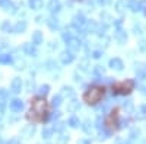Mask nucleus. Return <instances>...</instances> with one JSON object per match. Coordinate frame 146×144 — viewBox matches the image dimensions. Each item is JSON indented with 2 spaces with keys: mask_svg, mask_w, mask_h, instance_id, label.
Returning a JSON list of instances; mask_svg holds the SVG:
<instances>
[{
  "mask_svg": "<svg viewBox=\"0 0 146 144\" xmlns=\"http://www.w3.org/2000/svg\"><path fill=\"white\" fill-rule=\"evenodd\" d=\"M96 28H98V25L94 20H86V23H85V31L86 32H96Z\"/></svg>",
  "mask_w": 146,
  "mask_h": 144,
  "instance_id": "nucleus-19",
  "label": "nucleus"
},
{
  "mask_svg": "<svg viewBox=\"0 0 146 144\" xmlns=\"http://www.w3.org/2000/svg\"><path fill=\"white\" fill-rule=\"evenodd\" d=\"M102 55H104V53H102L101 50H95V51L92 53V57H94V58H101Z\"/></svg>",
  "mask_w": 146,
  "mask_h": 144,
  "instance_id": "nucleus-47",
  "label": "nucleus"
},
{
  "mask_svg": "<svg viewBox=\"0 0 146 144\" xmlns=\"http://www.w3.org/2000/svg\"><path fill=\"white\" fill-rule=\"evenodd\" d=\"M6 99H7V92L5 89H0V106H5Z\"/></svg>",
  "mask_w": 146,
  "mask_h": 144,
  "instance_id": "nucleus-35",
  "label": "nucleus"
},
{
  "mask_svg": "<svg viewBox=\"0 0 146 144\" xmlns=\"http://www.w3.org/2000/svg\"><path fill=\"white\" fill-rule=\"evenodd\" d=\"M3 112H5V108H3V106H0V116L3 115Z\"/></svg>",
  "mask_w": 146,
  "mask_h": 144,
  "instance_id": "nucleus-57",
  "label": "nucleus"
},
{
  "mask_svg": "<svg viewBox=\"0 0 146 144\" xmlns=\"http://www.w3.org/2000/svg\"><path fill=\"white\" fill-rule=\"evenodd\" d=\"M101 19H102V23H107L111 20V16H110V13H107V12H102L101 13Z\"/></svg>",
  "mask_w": 146,
  "mask_h": 144,
  "instance_id": "nucleus-40",
  "label": "nucleus"
},
{
  "mask_svg": "<svg viewBox=\"0 0 146 144\" xmlns=\"http://www.w3.org/2000/svg\"><path fill=\"white\" fill-rule=\"evenodd\" d=\"M107 0H88V5L94 6V5H105Z\"/></svg>",
  "mask_w": 146,
  "mask_h": 144,
  "instance_id": "nucleus-43",
  "label": "nucleus"
},
{
  "mask_svg": "<svg viewBox=\"0 0 146 144\" xmlns=\"http://www.w3.org/2000/svg\"><path fill=\"white\" fill-rule=\"evenodd\" d=\"M56 68H57V63L54 61V60H48V61L45 63V70L53 71V70H56Z\"/></svg>",
  "mask_w": 146,
  "mask_h": 144,
  "instance_id": "nucleus-30",
  "label": "nucleus"
},
{
  "mask_svg": "<svg viewBox=\"0 0 146 144\" xmlns=\"http://www.w3.org/2000/svg\"><path fill=\"white\" fill-rule=\"evenodd\" d=\"M10 89H12L13 93H19L21 92V89H22V80H21V77H15L13 80H12Z\"/></svg>",
  "mask_w": 146,
  "mask_h": 144,
  "instance_id": "nucleus-10",
  "label": "nucleus"
},
{
  "mask_svg": "<svg viewBox=\"0 0 146 144\" xmlns=\"http://www.w3.org/2000/svg\"><path fill=\"white\" fill-rule=\"evenodd\" d=\"M32 111L35 112V114H38V115H41V114H44V111H45V101L44 99H35L34 102H32Z\"/></svg>",
  "mask_w": 146,
  "mask_h": 144,
  "instance_id": "nucleus-3",
  "label": "nucleus"
},
{
  "mask_svg": "<svg viewBox=\"0 0 146 144\" xmlns=\"http://www.w3.org/2000/svg\"><path fill=\"white\" fill-rule=\"evenodd\" d=\"M27 26H28V23H27V20H19L16 25L13 26V31L15 34H21V32H25V29H27Z\"/></svg>",
  "mask_w": 146,
  "mask_h": 144,
  "instance_id": "nucleus-13",
  "label": "nucleus"
},
{
  "mask_svg": "<svg viewBox=\"0 0 146 144\" xmlns=\"http://www.w3.org/2000/svg\"><path fill=\"white\" fill-rule=\"evenodd\" d=\"M7 144H18V140H12V141H9Z\"/></svg>",
  "mask_w": 146,
  "mask_h": 144,
  "instance_id": "nucleus-58",
  "label": "nucleus"
},
{
  "mask_svg": "<svg viewBox=\"0 0 146 144\" xmlns=\"http://www.w3.org/2000/svg\"><path fill=\"white\" fill-rule=\"evenodd\" d=\"M23 51H25L28 55H32V57L36 55V50H35V47L32 44H25L23 45Z\"/></svg>",
  "mask_w": 146,
  "mask_h": 144,
  "instance_id": "nucleus-20",
  "label": "nucleus"
},
{
  "mask_svg": "<svg viewBox=\"0 0 146 144\" xmlns=\"http://www.w3.org/2000/svg\"><path fill=\"white\" fill-rule=\"evenodd\" d=\"M62 101H63L62 95H56L54 98H53V101H51V105H53L54 108H58L60 105H62Z\"/></svg>",
  "mask_w": 146,
  "mask_h": 144,
  "instance_id": "nucleus-31",
  "label": "nucleus"
},
{
  "mask_svg": "<svg viewBox=\"0 0 146 144\" xmlns=\"http://www.w3.org/2000/svg\"><path fill=\"white\" fill-rule=\"evenodd\" d=\"M57 47H58V44L53 41V42H50V45H48V50H51V51L53 50H57Z\"/></svg>",
  "mask_w": 146,
  "mask_h": 144,
  "instance_id": "nucleus-50",
  "label": "nucleus"
},
{
  "mask_svg": "<svg viewBox=\"0 0 146 144\" xmlns=\"http://www.w3.org/2000/svg\"><path fill=\"white\" fill-rule=\"evenodd\" d=\"M146 116V105H142L140 108H139V115H136V118L137 119H142V118H145Z\"/></svg>",
  "mask_w": 146,
  "mask_h": 144,
  "instance_id": "nucleus-39",
  "label": "nucleus"
},
{
  "mask_svg": "<svg viewBox=\"0 0 146 144\" xmlns=\"http://www.w3.org/2000/svg\"><path fill=\"white\" fill-rule=\"evenodd\" d=\"M95 124H96V128H98V130H104V121H102V118H101V116L96 118Z\"/></svg>",
  "mask_w": 146,
  "mask_h": 144,
  "instance_id": "nucleus-41",
  "label": "nucleus"
},
{
  "mask_svg": "<svg viewBox=\"0 0 146 144\" xmlns=\"http://www.w3.org/2000/svg\"><path fill=\"white\" fill-rule=\"evenodd\" d=\"M85 23H86V19H85V16L82 13L75 15V18H73V26H75L78 31H80V29L85 28Z\"/></svg>",
  "mask_w": 146,
  "mask_h": 144,
  "instance_id": "nucleus-4",
  "label": "nucleus"
},
{
  "mask_svg": "<svg viewBox=\"0 0 146 144\" xmlns=\"http://www.w3.org/2000/svg\"><path fill=\"white\" fill-rule=\"evenodd\" d=\"M110 67H111L113 70L121 71V70H123V67H124V64H123V60L118 58V57L111 58V60H110Z\"/></svg>",
  "mask_w": 146,
  "mask_h": 144,
  "instance_id": "nucleus-6",
  "label": "nucleus"
},
{
  "mask_svg": "<svg viewBox=\"0 0 146 144\" xmlns=\"http://www.w3.org/2000/svg\"><path fill=\"white\" fill-rule=\"evenodd\" d=\"M80 80H82V77L78 76V73H75V82H80Z\"/></svg>",
  "mask_w": 146,
  "mask_h": 144,
  "instance_id": "nucleus-55",
  "label": "nucleus"
},
{
  "mask_svg": "<svg viewBox=\"0 0 146 144\" xmlns=\"http://www.w3.org/2000/svg\"><path fill=\"white\" fill-rule=\"evenodd\" d=\"M110 137V133H107V131L101 130V133H100V140H107Z\"/></svg>",
  "mask_w": 146,
  "mask_h": 144,
  "instance_id": "nucleus-48",
  "label": "nucleus"
},
{
  "mask_svg": "<svg viewBox=\"0 0 146 144\" xmlns=\"http://www.w3.org/2000/svg\"><path fill=\"white\" fill-rule=\"evenodd\" d=\"M120 124H121V125H120V128H124V127H127V121H124V119H123V121H121Z\"/></svg>",
  "mask_w": 146,
  "mask_h": 144,
  "instance_id": "nucleus-53",
  "label": "nucleus"
},
{
  "mask_svg": "<svg viewBox=\"0 0 146 144\" xmlns=\"http://www.w3.org/2000/svg\"><path fill=\"white\" fill-rule=\"evenodd\" d=\"M73 96H75V90H73L70 86H63L62 87V98H70V99H73Z\"/></svg>",
  "mask_w": 146,
  "mask_h": 144,
  "instance_id": "nucleus-15",
  "label": "nucleus"
},
{
  "mask_svg": "<svg viewBox=\"0 0 146 144\" xmlns=\"http://www.w3.org/2000/svg\"><path fill=\"white\" fill-rule=\"evenodd\" d=\"M34 133H35V128H34L32 125H29V127H27L25 130L22 131V135L25 137V138H29V137L34 135Z\"/></svg>",
  "mask_w": 146,
  "mask_h": 144,
  "instance_id": "nucleus-23",
  "label": "nucleus"
},
{
  "mask_svg": "<svg viewBox=\"0 0 146 144\" xmlns=\"http://www.w3.org/2000/svg\"><path fill=\"white\" fill-rule=\"evenodd\" d=\"M114 38H115V41H117L120 45H123V44H126V41H127V34H126L124 29L118 28V29L115 31V34H114Z\"/></svg>",
  "mask_w": 146,
  "mask_h": 144,
  "instance_id": "nucleus-5",
  "label": "nucleus"
},
{
  "mask_svg": "<svg viewBox=\"0 0 146 144\" xmlns=\"http://www.w3.org/2000/svg\"><path fill=\"white\" fill-rule=\"evenodd\" d=\"M79 144H89V141L88 140H82V141H79Z\"/></svg>",
  "mask_w": 146,
  "mask_h": 144,
  "instance_id": "nucleus-56",
  "label": "nucleus"
},
{
  "mask_svg": "<svg viewBox=\"0 0 146 144\" xmlns=\"http://www.w3.org/2000/svg\"><path fill=\"white\" fill-rule=\"evenodd\" d=\"M126 7V0H117V3H115V10L118 12V13H121V12L124 10Z\"/></svg>",
  "mask_w": 146,
  "mask_h": 144,
  "instance_id": "nucleus-32",
  "label": "nucleus"
},
{
  "mask_svg": "<svg viewBox=\"0 0 146 144\" xmlns=\"http://www.w3.org/2000/svg\"><path fill=\"white\" fill-rule=\"evenodd\" d=\"M140 92H142L143 95H146V83H145V85H143V86L140 87Z\"/></svg>",
  "mask_w": 146,
  "mask_h": 144,
  "instance_id": "nucleus-54",
  "label": "nucleus"
},
{
  "mask_svg": "<svg viewBox=\"0 0 146 144\" xmlns=\"http://www.w3.org/2000/svg\"><path fill=\"white\" fill-rule=\"evenodd\" d=\"M62 38H63V41H64L66 44H69V42L73 39V35H72V32H70V31H67V29H66V31L62 34Z\"/></svg>",
  "mask_w": 146,
  "mask_h": 144,
  "instance_id": "nucleus-29",
  "label": "nucleus"
},
{
  "mask_svg": "<svg viewBox=\"0 0 146 144\" xmlns=\"http://www.w3.org/2000/svg\"><path fill=\"white\" fill-rule=\"evenodd\" d=\"M102 98V90L100 87H91L86 93H85V102H88L89 105L100 102Z\"/></svg>",
  "mask_w": 146,
  "mask_h": 144,
  "instance_id": "nucleus-1",
  "label": "nucleus"
},
{
  "mask_svg": "<svg viewBox=\"0 0 146 144\" xmlns=\"http://www.w3.org/2000/svg\"><path fill=\"white\" fill-rule=\"evenodd\" d=\"M69 125L72 127V128H78L79 125H80V121H79V118L78 116H70V119H69Z\"/></svg>",
  "mask_w": 146,
  "mask_h": 144,
  "instance_id": "nucleus-26",
  "label": "nucleus"
},
{
  "mask_svg": "<svg viewBox=\"0 0 146 144\" xmlns=\"http://www.w3.org/2000/svg\"><path fill=\"white\" fill-rule=\"evenodd\" d=\"M79 70H82V71H88V70H89L88 60H82V61L79 63Z\"/></svg>",
  "mask_w": 146,
  "mask_h": 144,
  "instance_id": "nucleus-37",
  "label": "nucleus"
},
{
  "mask_svg": "<svg viewBox=\"0 0 146 144\" xmlns=\"http://www.w3.org/2000/svg\"><path fill=\"white\" fill-rule=\"evenodd\" d=\"M35 20H36V23H41V22L44 20V16H36V18H35Z\"/></svg>",
  "mask_w": 146,
  "mask_h": 144,
  "instance_id": "nucleus-51",
  "label": "nucleus"
},
{
  "mask_svg": "<svg viewBox=\"0 0 146 144\" xmlns=\"http://www.w3.org/2000/svg\"><path fill=\"white\" fill-rule=\"evenodd\" d=\"M120 87H121V92H130V90H131V87H133V82H130V80L123 82Z\"/></svg>",
  "mask_w": 146,
  "mask_h": 144,
  "instance_id": "nucleus-25",
  "label": "nucleus"
},
{
  "mask_svg": "<svg viewBox=\"0 0 146 144\" xmlns=\"http://www.w3.org/2000/svg\"><path fill=\"white\" fill-rule=\"evenodd\" d=\"M73 58H75V55H73L72 53L69 51H63L62 54H60V61H62L63 64H69L73 61Z\"/></svg>",
  "mask_w": 146,
  "mask_h": 144,
  "instance_id": "nucleus-11",
  "label": "nucleus"
},
{
  "mask_svg": "<svg viewBox=\"0 0 146 144\" xmlns=\"http://www.w3.org/2000/svg\"><path fill=\"white\" fill-rule=\"evenodd\" d=\"M12 63V55L10 54H0V64H9Z\"/></svg>",
  "mask_w": 146,
  "mask_h": 144,
  "instance_id": "nucleus-28",
  "label": "nucleus"
},
{
  "mask_svg": "<svg viewBox=\"0 0 146 144\" xmlns=\"http://www.w3.org/2000/svg\"><path fill=\"white\" fill-rule=\"evenodd\" d=\"M47 25L50 26V29L56 31V29H58V28H60V22H58V19H57V18L51 16V18H48V19H47Z\"/></svg>",
  "mask_w": 146,
  "mask_h": 144,
  "instance_id": "nucleus-16",
  "label": "nucleus"
},
{
  "mask_svg": "<svg viewBox=\"0 0 146 144\" xmlns=\"http://www.w3.org/2000/svg\"><path fill=\"white\" fill-rule=\"evenodd\" d=\"M64 125H66L64 122H58V124H57V125H56L53 130H54V131H56V130H57V131H63V130H64Z\"/></svg>",
  "mask_w": 146,
  "mask_h": 144,
  "instance_id": "nucleus-49",
  "label": "nucleus"
},
{
  "mask_svg": "<svg viewBox=\"0 0 146 144\" xmlns=\"http://www.w3.org/2000/svg\"><path fill=\"white\" fill-rule=\"evenodd\" d=\"M67 141H69V135H60L57 143H58V144H66Z\"/></svg>",
  "mask_w": 146,
  "mask_h": 144,
  "instance_id": "nucleus-45",
  "label": "nucleus"
},
{
  "mask_svg": "<svg viewBox=\"0 0 146 144\" xmlns=\"http://www.w3.org/2000/svg\"><path fill=\"white\" fill-rule=\"evenodd\" d=\"M42 34L40 32V31H35L34 34H32V44L34 45H40V44H42Z\"/></svg>",
  "mask_w": 146,
  "mask_h": 144,
  "instance_id": "nucleus-17",
  "label": "nucleus"
},
{
  "mask_svg": "<svg viewBox=\"0 0 146 144\" xmlns=\"http://www.w3.org/2000/svg\"><path fill=\"white\" fill-rule=\"evenodd\" d=\"M10 109L13 112H21L23 109V102L21 99H13L10 102Z\"/></svg>",
  "mask_w": 146,
  "mask_h": 144,
  "instance_id": "nucleus-12",
  "label": "nucleus"
},
{
  "mask_svg": "<svg viewBox=\"0 0 146 144\" xmlns=\"http://www.w3.org/2000/svg\"><path fill=\"white\" fill-rule=\"evenodd\" d=\"M48 92H50V86L48 85H42V86L38 87V95L40 96H45V95H48Z\"/></svg>",
  "mask_w": 146,
  "mask_h": 144,
  "instance_id": "nucleus-33",
  "label": "nucleus"
},
{
  "mask_svg": "<svg viewBox=\"0 0 146 144\" xmlns=\"http://www.w3.org/2000/svg\"><path fill=\"white\" fill-rule=\"evenodd\" d=\"M135 71L137 73V76H139L142 80L146 77V71H145V68H143V64H142V63H136V64H135Z\"/></svg>",
  "mask_w": 146,
  "mask_h": 144,
  "instance_id": "nucleus-18",
  "label": "nucleus"
},
{
  "mask_svg": "<svg viewBox=\"0 0 146 144\" xmlns=\"http://www.w3.org/2000/svg\"><path fill=\"white\" fill-rule=\"evenodd\" d=\"M92 125H94V124H92V122L89 121V119H86V121L83 122L82 128H83V131H85V133H86V134H91V133H92V128H94Z\"/></svg>",
  "mask_w": 146,
  "mask_h": 144,
  "instance_id": "nucleus-24",
  "label": "nucleus"
},
{
  "mask_svg": "<svg viewBox=\"0 0 146 144\" xmlns=\"http://www.w3.org/2000/svg\"><path fill=\"white\" fill-rule=\"evenodd\" d=\"M0 6H2L5 10L10 12V13H15L16 12V6L10 2V0H0Z\"/></svg>",
  "mask_w": 146,
  "mask_h": 144,
  "instance_id": "nucleus-9",
  "label": "nucleus"
},
{
  "mask_svg": "<svg viewBox=\"0 0 146 144\" xmlns=\"http://www.w3.org/2000/svg\"><path fill=\"white\" fill-rule=\"evenodd\" d=\"M139 51H140V53H145V51H146V41H145V39H142V41L139 42Z\"/></svg>",
  "mask_w": 146,
  "mask_h": 144,
  "instance_id": "nucleus-46",
  "label": "nucleus"
},
{
  "mask_svg": "<svg viewBox=\"0 0 146 144\" xmlns=\"http://www.w3.org/2000/svg\"><path fill=\"white\" fill-rule=\"evenodd\" d=\"M105 73V68H104V66H95V68H94V74H96V76H101V74H104Z\"/></svg>",
  "mask_w": 146,
  "mask_h": 144,
  "instance_id": "nucleus-38",
  "label": "nucleus"
},
{
  "mask_svg": "<svg viewBox=\"0 0 146 144\" xmlns=\"http://www.w3.org/2000/svg\"><path fill=\"white\" fill-rule=\"evenodd\" d=\"M53 133H54V130H53V128H50V127H45V128L42 130V138H45V140L51 138Z\"/></svg>",
  "mask_w": 146,
  "mask_h": 144,
  "instance_id": "nucleus-27",
  "label": "nucleus"
},
{
  "mask_svg": "<svg viewBox=\"0 0 146 144\" xmlns=\"http://www.w3.org/2000/svg\"><path fill=\"white\" fill-rule=\"evenodd\" d=\"M29 7L32 10H38L42 7V0H29Z\"/></svg>",
  "mask_w": 146,
  "mask_h": 144,
  "instance_id": "nucleus-22",
  "label": "nucleus"
},
{
  "mask_svg": "<svg viewBox=\"0 0 146 144\" xmlns=\"http://www.w3.org/2000/svg\"><path fill=\"white\" fill-rule=\"evenodd\" d=\"M131 31H133V34H136V35H142L143 34V25L140 22H135L133 26H131Z\"/></svg>",
  "mask_w": 146,
  "mask_h": 144,
  "instance_id": "nucleus-21",
  "label": "nucleus"
},
{
  "mask_svg": "<svg viewBox=\"0 0 146 144\" xmlns=\"http://www.w3.org/2000/svg\"><path fill=\"white\" fill-rule=\"evenodd\" d=\"M107 29H108V25H107V23H101V25L96 28V34H98V35H102V37H104L105 32H107Z\"/></svg>",
  "mask_w": 146,
  "mask_h": 144,
  "instance_id": "nucleus-34",
  "label": "nucleus"
},
{
  "mask_svg": "<svg viewBox=\"0 0 146 144\" xmlns=\"http://www.w3.org/2000/svg\"><path fill=\"white\" fill-rule=\"evenodd\" d=\"M79 48H80V41L76 39V38H73V39L67 44V50H69V53H72V54L78 53V51H79Z\"/></svg>",
  "mask_w": 146,
  "mask_h": 144,
  "instance_id": "nucleus-8",
  "label": "nucleus"
},
{
  "mask_svg": "<svg viewBox=\"0 0 146 144\" xmlns=\"http://www.w3.org/2000/svg\"><path fill=\"white\" fill-rule=\"evenodd\" d=\"M5 48H7V44L6 42H0V51L5 50Z\"/></svg>",
  "mask_w": 146,
  "mask_h": 144,
  "instance_id": "nucleus-52",
  "label": "nucleus"
},
{
  "mask_svg": "<svg viewBox=\"0 0 146 144\" xmlns=\"http://www.w3.org/2000/svg\"><path fill=\"white\" fill-rule=\"evenodd\" d=\"M79 108H80V103L75 98H73L70 102H67V111L69 112H76V111H79Z\"/></svg>",
  "mask_w": 146,
  "mask_h": 144,
  "instance_id": "nucleus-14",
  "label": "nucleus"
},
{
  "mask_svg": "<svg viewBox=\"0 0 146 144\" xmlns=\"http://www.w3.org/2000/svg\"><path fill=\"white\" fill-rule=\"evenodd\" d=\"M48 10H50L51 13H58V12L62 10L60 0H50V2H48Z\"/></svg>",
  "mask_w": 146,
  "mask_h": 144,
  "instance_id": "nucleus-7",
  "label": "nucleus"
},
{
  "mask_svg": "<svg viewBox=\"0 0 146 144\" xmlns=\"http://www.w3.org/2000/svg\"><path fill=\"white\" fill-rule=\"evenodd\" d=\"M126 6L131 10V12H143L146 9V0H127Z\"/></svg>",
  "mask_w": 146,
  "mask_h": 144,
  "instance_id": "nucleus-2",
  "label": "nucleus"
},
{
  "mask_svg": "<svg viewBox=\"0 0 146 144\" xmlns=\"http://www.w3.org/2000/svg\"><path fill=\"white\" fill-rule=\"evenodd\" d=\"M10 28H12V26H10L9 20H5V22L2 23V31H3V32H9V31H10Z\"/></svg>",
  "mask_w": 146,
  "mask_h": 144,
  "instance_id": "nucleus-42",
  "label": "nucleus"
},
{
  "mask_svg": "<svg viewBox=\"0 0 146 144\" xmlns=\"http://www.w3.org/2000/svg\"><path fill=\"white\" fill-rule=\"evenodd\" d=\"M123 106H124V108H127V111H131V109H133V103H131V101H130V99L123 101Z\"/></svg>",
  "mask_w": 146,
  "mask_h": 144,
  "instance_id": "nucleus-44",
  "label": "nucleus"
},
{
  "mask_svg": "<svg viewBox=\"0 0 146 144\" xmlns=\"http://www.w3.org/2000/svg\"><path fill=\"white\" fill-rule=\"evenodd\" d=\"M139 135H140V130H137V128L131 130V133H130V143H131V141H135V140H137Z\"/></svg>",
  "mask_w": 146,
  "mask_h": 144,
  "instance_id": "nucleus-36",
  "label": "nucleus"
}]
</instances>
